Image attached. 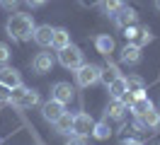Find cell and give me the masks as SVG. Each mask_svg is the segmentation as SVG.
I'll return each instance as SVG.
<instances>
[{"label":"cell","instance_id":"12","mask_svg":"<svg viewBox=\"0 0 160 145\" xmlns=\"http://www.w3.org/2000/svg\"><path fill=\"white\" fill-rule=\"evenodd\" d=\"M32 68H34V73H39V75L51 73V68H53V56H51V53H37L34 60H32Z\"/></svg>","mask_w":160,"mask_h":145},{"label":"cell","instance_id":"20","mask_svg":"<svg viewBox=\"0 0 160 145\" xmlns=\"http://www.w3.org/2000/svg\"><path fill=\"white\" fill-rule=\"evenodd\" d=\"M150 106H153V102H150L148 97H138V99H133V102L129 104V109H131L133 116H141V114H146Z\"/></svg>","mask_w":160,"mask_h":145},{"label":"cell","instance_id":"17","mask_svg":"<svg viewBox=\"0 0 160 145\" xmlns=\"http://www.w3.org/2000/svg\"><path fill=\"white\" fill-rule=\"evenodd\" d=\"M95 48H97L104 58H109L112 51H114V39H112L109 34H100V36H95Z\"/></svg>","mask_w":160,"mask_h":145},{"label":"cell","instance_id":"6","mask_svg":"<svg viewBox=\"0 0 160 145\" xmlns=\"http://www.w3.org/2000/svg\"><path fill=\"white\" fill-rule=\"evenodd\" d=\"M51 99H56V102H61V104H68V102H73L75 99V87L70 85V82H56L53 85V89H51Z\"/></svg>","mask_w":160,"mask_h":145},{"label":"cell","instance_id":"32","mask_svg":"<svg viewBox=\"0 0 160 145\" xmlns=\"http://www.w3.org/2000/svg\"><path fill=\"white\" fill-rule=\"evenodd\" d=\"M124 145H141L138 140H124Z\"/></svg>","mask_w":160,"mask_h":145},{"label":"cell","instance_id":"9","mask_svg":"<svg viewBox=\"0 0 160 145\" xmlns=\"http://www.w3.org/2000/svg\"><path fill=\"white\" fill-rule=\"evenodd\" d=\"M63 114H66V104H61L56 99H49L46 104L41 106V116H44V121H49V123H53V121L61 118Z\"/></svg>","mask_w":160,"mask_h":145},{"label":"cell","instance_id":"27","mask_svg":"<svg viewBox=\"0 0 160 145\" xmlns=\"http://www.w3.org/2000/svg\"><path fill=\"white\" fill-rule=\"evenodd\" d=\"M102 0H78V5L80 7H97Z\"/></svg>","mask_w":160,"mask_h":145},{"label":"cell","instance_id":"15","mask_svg":"<svg viewBox=\"0 0 160 145\" xmlns=\"http://www.w3.org/2000/svg\"><path fill=\"white\" fill-rule=\"evenodd\" d=\"M126 111H129V106L124 104L121 99H112L109 104H107V109H104V116H107V118H114V121H121Z\"/></svg>","mask_w":160,"mask_h":145},{"label":"cell","instance_id":"30","mask_svg":"<svg viewBox=\"0 0 160 145\" xmlns=\"http://www.w3.org/2000/svg\"><path fill=\"white\" fill-rule=\"evenodd\" d=\"M24 2H27L29 7H41V5L46 2V0H24Z\"/></svg>","mask_w":160,"mask_h":145},{"label":"cell","instance_id":"28","mask_svg":"<svg viewBox=\"0 0 160 145\" xmlns=\"http://www.w3.org/2000/svg\"><path fill=\"white\" fill-rule=\"evenodd\" d=\"M0 5H2L5 10H15L17 5H20V0H0Z\"/></svg>","mask_w":160,"mask_h":145},{"label":"cell","instance_id":"16","mask_svg":"<svg viewBox=\"0 0 160 145\" xmlns=\"http://www.w3.org/2000/svg\"><path fill=\"white\" fill-rule=\"evenodd\" d=\"M107 92H109L112 99H121V97L126 94V77H124V75L114 77L109 85H107Z\"/></svg>","mask_w":160,"mask_h":145},{"label":"cell","instance_id":"14","mask_svg":"<svg viewBox=\"0 0 160 145\" xmlns=\"http://www.w3.org/2000/svg\"><path fill=\"white\" fill-rule=\"evenodd\" d=\"M141 60V46L138 44H126V46L121 48V63H126V65H136Z\"/></svg>","mask_w":160,"mask_h":145},{"label":"cell","instance_id":"31","mask_svg":"<svg viewBox=\"0 0 160 145\" xmlns=\"http://www.w3.org/2000/svg\"><path fill=\"white\" fill-rule=\"evenodd\" d=\"M66 145H85V143H82V140H68Z\"/></svg>","mask_w":160,"mask_h":145},{"label":"cell","instance_id":"4","mask_svg":"<svg viewBox=\"0 0 160 145\" xmlns=\"http://www.w3.org/2000/svg\"><path fill=\"white\" fill-rule=\"evenodd\" d=\"M58 63L66 68V70H78V68L82 65V51H80L75 44L61 48L58 51Z\"/></svg>","mask_w":160,"mask_h":145},{"label":"cell","instance_id":"33","mask_svg":"<svg viewBox=\"0 0 160 145\" xmlns=\"http://www.w3.org/2000/svg\"><path fill=\"white\" fill-rule=\"evenodd\" d=\"M155 10H158V12H160V0H155Z\"/></svg>","mask_w":160,"mask_h":145},{"label":"cell","instance_id":"3","mask_svg":"<svg viewBox=\"0 0 160 145\" xmlns=\"http://www.w3.org/2000/svg\"><path fill=\"white\" fill-rule=\"evenodd\" d=\"M100 75H102V68L95 65V63H82V65L75 70V82L78 87H92L100 82Z\"/></svg>","mask_w":160,"mask_h":145},{"label":"cell","instance_id":"18","mask_svg":"<svg viewBox=\"0 0 160 145\" xmlns=\"http://www.w3.org/2000/svg\"><path fill=\"white\" fill-rule=\"evenodd\" d=\"M53 128H56V133H58V135H68V133H73V116L66 111L61 118H56V121H53Z\"/></svg>","mask_w":160,"mask_h":145},{"label":"cell","instance_id":"24","mask_svg":"<svg viewBox=\"0 0 160 145\" xmlns=\"http://www.w3.org/2000/svg\"><path fill=\"white\" fill-rule=\"evenodd\" d=\"M138 34H141V44H138L141 48L146 46V44H150V41L155 39V36H153V31H150L148 27H138Z\"/></svg>","mask_w":160,"mask_h":145},{"label":"cell","instance_id":"2","mask_svg":"<svg viewBox=\"0 0 160 145\" xmlns=\"http://www.w3.org/2000/svg\"><path fill=\"white\" fill-rule=\"evenodd\" d=\"M10 104L17 106V109H32V106L39 104V92L20 85V87H15V89H10Z\"/></svg>","mask_w":160,"mask_h":145},{"label":"cell","instance_id":"22","mask_svg":"<svg viewBox=\"0 0 160 145\" xmlns=\"http://www.w3.org/2000/svg\"><path fill=\"white\" fill-rule=\"evenodd\" d=\"M90 135H95L97 140H107V138L112 135V128H109V123H107V121H100V123L92 126V133H90Z\"/></svg>","mask_w":160,"mask_h":145},{"label":"cell","instance_id":"8","mask_svg":"<svg viewBox=\"0 0 160 145\" xmlns=\"http://www.w3.org/2000/svg\"><path fill=\"white\" fill-rule=\"evenodd\" d=\"M0 85L8 87V89H15V87H20V85H22V75H20V70H15V68H10V65H2V68H0Z\"/></svg>","mask_w":160,"mask_h":145},{"label":"cell","instance_id":"13","mask_svg":"<svg viewBox=\"0 0 160 145\" xmlns=\"http://www.w3.org/2000/svg\"><path fill=\"white\" fill-rule=\"evenodd\" d=\"M114 17H117V27L119 29H129V27H133V24L138 22V12L131 10V7H124L119 15H114Z\"/></svg>","mask_w":160,"mask_h":145},{"label":"cell","instance_id":"7","mask_svg":"<svg viewBox=\"0 0 160 145\" xmlns=\"http://www.w3.org/2000/svg\"><path fill=\"white\" fill-rule=\"evenodd\" d=\"M92 126H95V121H92V116H90V114L80 111V114L73 116V133L80 135V138L90 135V133H92Z\"/></svg>","mask_w":160,"mask_h":145},{"label":"cell","instance_id":"23","mask_svg":"<svg viewBox=\"0 0 160 145\" xmlns=\"http://www.w3.org/2000/svg\"><path fill=\"white\" fill-rule=\"evenodd\" d=\"M114 77H119V68L114 65V63H107V68H102V75H100V80H104V85H109Z\"/></svg>","mask_w":160,"mask_h":145},{"label":"cell","instance_id":"26","mask_svg":"<svg viewBox=\"0 0 160 145\" xmlns=\"http://www.w3.org/2000/svg\"><path fill=\"white\" fill-rule=\"evenodd\" d=\"M0 104H10V89L0 85Z\"/></svg>","mask_w":160,"mask_h":145},{"label":"cell","instance_id":"1","mask_svg":"<svg viewBox=\"0 0 160 145\" xmlns=\"http://www.w3.org/2000/svg\"><path fill=\"white\" fill-rule=\"evenodd\" d=\"M34 17L27 15V12H15L10 15V19L5 22V31L12 41H29L32 34H34Z\"/></svg>","mask_w":160,"mask_h":145},{"label":"cell","instance_id":"10","mask_svg":"<svg viewBox=\"0 0 160 145\" xmlns=\"http://www.w3.org/2000/svg\"><path fill=\"white\" fill-rule=\"evenodd\" d=\"M32 39L39 44L41 48L51 46V39H53V27L51 24H41V27H34V34H32Z\"/></svg>","mask_w":160,"mask_h":145},{"label":"cell","instance_id":"35","mask_svg":"<svg viewBox=\"0 0 160 145\" xmlns=\"http://www.w3.org/2000/svg\"><path fill=\"white\" fill-rule=\"evenodd\" d=\"M158 111H160V109H158Z\"/></svg>","mask_w":160,"mask_h":145},{"label":"cell","instance_id":"29","mask_svg":"<svg viewBox=\"0 0 160 145\" xmlns=\"http://www.w3.org/2000/svg\"><path fill=\"white\" fill-rule=\"evenodd\" d=\"M136 34H138V27H136V24H133V27H129V29H124V36L129 39V41L136 36Z\"/></svg>","mask_w":160,"mask_h":145},{"label":"cell","instance_id":"34","mask_svg":"<svg viewBox=\"0 0 160 145\" xmlns=\"http://www.w3.org/2000/svg\"><path fill=\"white\" fill-rule=\"evenodd\" d=\"M0 145H2V143H0Z\"/></svg>","mask_w":160,"mask_h":145},{"label":"cell","instance_id":"5","mask_svg":"<svg viewBox=\"0 0 160 145\" xmlns=\"http://www.w3.org/2000/svg\"><path fill=\"white\" fill-rule=\"evenodd\" d=\"M136 131H148V128H158L160 126V111L155 109V106H150L146 114H141V116H136Z\"/></svg>","mask_w":160,"mask_h":145},{"label":"cell","instance_id":"25","mask_svg":"<svg viewBox=\"0 0 160 145\" xmlns=\"http://www.w3.org/2000/svg\"><path fill=\"white\" fill-rule=\"evenodd\" d=\"M10 46H8V44H2V41H0V65H8V60H10Z\"/></svg>","mask_w":160,"mask_h":145},{"label":"cell","instance_id":"21","mask_svg":"<svg viewBox=\"0 0 160 145\" xmlns=\"http://www.w3.org/2000/svg\"><path fill=\"white\" fill-rule=\"evenodd\" d=\"M100 7L104 15H119L121 10H124V0H102Z\"/></svg>","mask_w":160,"mask_h":145},{"label":"cell","instance_id":"11","mask_svg":"<svg viewBox=\"0 0 160 145\" xmlns=\"http://www.w3.org/2000/svg\"><path fill=\"white\" fill-rule=\"evenodd\" d=\"M126 94H131L133 99L146 97V82H143V77H138V75L126 77Z\"/></svg>","mask_w":160,"mask_h":145},{"label":"cell","instance_id":"19","mask_svg":"<svg viewBox=\"0 0 160 145\" xmlns=\"http://www.w3.org/2000/svg\"><path fill=\"white\" fill-rule=\"evenodd\" d=\"M51 46L56 48V51H61V48L70 46V34H68V29H53V39H51Z\"/></svg>","mask_w":160,"mask_h":145}]
</instances>
